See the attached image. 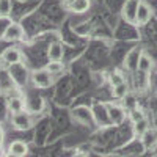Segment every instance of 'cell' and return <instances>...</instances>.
Segmentation results:
<instances>
[{
	"mask_svg": "<svg viewBox=\"0 0 157 157\" xmlns=\"http://www.w3.org/2000/svg\"><path fill=\"white\" fill-rule=\"evenodd\" d=\"M30 80H32V83H33L35 88L46 90V88H50L52 83H54V74H50L46 68L35 69L30 74Z\"/></svg>",
	"mask_w": 157,
	"mask_h": 157,
	"instance_id": "6da1fadb",
	"label": "cell"
},
{
	"mask_svg": "<svg viewBox=\"0 0 157 157\" xmlns=\"http://www.w3.org/2000/svg\"><path fill=\"white\" fill-rule=\"evenodd\" d=\"M11 124L17 130H29L33 126V116L27 110H21L16 113H11Z\"/></svg>",
	"mask_w": 157,
	"mask_h": 157,
	"instance_id": "7a4b0ae2",
	"label": "cell"
},
{
	"mask_svg": "<svg viewBox=\"0 0 157 157\" xmlns=\"http://www.w3.org/2000/svg\"><path fill=\"white\" fill-rule=\"evenodd\" d=\"M24 29L22 25L17 24V22H10L6 25V29L3 30L2 33V39L6 43H16V41H21V39H24Z\"/></svg>",
	"mask_w": 157,
	"mask_h": 157,
	"instance_id": "3957f363",
	"label": "cell"
},
{
	"mask_svg": "<svg viewBox=\"0 0 157 157\" xmlns=\"http://www.w3.org/2000/svg\"><path fill=\"white\" fill-rule=\"evenodd\" d=\"M107 113H109L110 124H113V126H121L126 121V116H127L126 109L118 105V104H107Z\"/></svg>",
	"mask_w": 157,
	"mask_h": 157,
	"instance_id": "277c9868",
	"label": "cell"
},
{
	"mask_svg": "<svg viewBox=\"0 0 157 157\" xmlns=\"http://www.w3.org/2000/svg\"><path fill=\"white\" fill-rule=\"evenodd\" d=\"M141 0H126L123 3V8H121V16L126 22L129 24H135V16H137V10H138V5H140Z\"/></svg>",
	"mask_w": 157,
	"mask_h": 157,
	"instance_id": "5b68a950",
	"label": "cell"
},
{
	"mask_svg": "<svg viewBox=\"0 0 157 157\" xmlns=\"http://www.w3.org/2000/svg\"><path fill=\"white\" fill-rule=\"evenodd\" d=\"M143 54V50L140 47H134L129 54L124 57V68L130 72H135L137 71V66H138V60H140V55Z\"/></svg>",
	"mask_w": 157,
	"mask_h": 157,
	"instance_id": "8992f818",
	"label": "cell"
},
{
	"mask_svg": "<svg viewBox=\"0 0 157 157\" xmlns=\"http://www.w3.org/2000/svg\"><path fill=\"white\" fill-rule=\"evenodd\" d=\"M152 17V10L146 2H140L138 10H137V16H135V24L137 25H146Z\"/></svg>",
	"mask_w": 157,
	"mask_h": 157,
	"instance_id": "52a82bcc",
	"label": "cell"
},
{
	"mask_svg": "<svg viewBox=\"0 0 157 157\" xmlns=\"http://www.w3.org/2000/svg\"><path fill=\"white\" fill-rule=\"evenodd\" d=\"M22 60V52L17 47H6L2 54V61L10 64V66H14V64H19Z\"/></svg>",
	"mask_w": 157,
	"mask_h": 157,
	"instance_id": "ba28073f",
	"label": "cell"
},
{
	"mask_svg": "<svg viewBox=\"0 0 157 157\" xmlns=\"http://www.w3.org/2000/svg\"><path fill=\"white\" fill-rule=\"evenodd\" d=\"M8 154L14 157H24L29 154V145L22 140H14L8 146Z\"/></svg>",
	"mask_w": 157,
	"mask_h": 157,
	"instance_id": "9c48e42d",
	"label": "cell"
},
{
	"mask_svg": "<svg viewBox=\"0 0 157 157\" xmlns=\"http://www.w3.org/2000/svg\"><path fill=\"white\" fill-rule=\"evenodd\" d=\"M90 6H91L90 0H69L68 3V10L71 13H75V14H83L90 10Z\"/></svg>",
	"mask_w": 157,
	"mask_h": 157,
	"instance_id": "30bf717a",
	"label": "cell"
},
{
	"mask_svg": "<svg viewBox=\"0 0 157 157\" xmlns=\"http://www.w3.org/2000/svg\"><path fill=\"white\" fill-rule=\"evenodd\" d=\"M63 55H64V50H63L61 43L54 41L49 44V47H47V58L49 60H63Z\"/></svg>",
	"mask_w": 157,
	"mask_h": 157,
	"instance_id": "8fae6325",
	"label": "cell"
},
{
	"mask_svg": "<svg viewBox=\"0 0 157 157\" xmlns=\"http://www.w3.org/2000/svg\"><path fill=\"white\" fill-rule=\"evenodd\" d=\"M152 66H154V63L151 60L149 55H146L145 52L140 55V60H138V66H137V71H140L141 74H148L152 71Z\"/></svg>",
	"mask_w": 157,
	"mask_h": 157,
	"instance_id": "7c38bea8",
	"label": "cell"
},
{
	"mask_svg": "<svg viewBox=\"0 0 157 157\" xmlns=\"http://www.w3.org/2000/svg\"><path fill=\"white\" fill-rule=\"evenodd\" d=\"M25 109V101L19 96H13L8 99V110L11 113H16V112H21Z\"/></svg>",
	"mask_w": 157,
	"mask_h": 157,
	"instance_id": "4fadbf2b",
	"label": "cell"
},
{
	"mask_svg": "<svg viewBox=\"0 0 157 157\" xmlns=\"http://www.w3.org/2000/svg\"><path fill=\"white\" fill-rule=\"evenodd\" d=\"M127 93H129V86H127L126 82L118 83V85L112 86V94H113V98H116V99H123V98H126Z\"/></svg>",
	"mask_w": 157,
	"mask_h": 157,
	"instance_id": "5bb4252c",
	"label": "cell"
},
{
	"mask_svg": "<svg viewBox=\"0 0 157 157\" xmlns=\"http://www.w3.org/2000/svg\"><path fill=\"white\" fill-rule=\"evenodd\" d=\"M46 69H47L50 74L57 75V74L63 72V69H64V64L61 63V60H49V63H47Z\"/></svg>",
	"mask_w": 157,
	"mask_h": 157,
	"instance_id": "9a60e30c",
	"label": "cell"
},
{
	"mask_svg": "<svg viewBox=\"0 0 157 157\" xmlns=\"http://www.w3.org/2000/svg\"><path fill=\"white\" fill-rule=\"evenodd\" d=\"M148 129H149V126H148V120H146V118H143V120L134 123V134H135L137 137H141Z\"/></svg>",
	"mask_w": 157,
	"mask_h": 157,
	"instance_id": "2e32d148",
	"label": "cell"
},
{
	"mask_svg": "<svg viewBox=\"0 0 157 157\" xmlns=\"http://www.w3.org/2000/svg\"><path fill=\"white\" fill-rule=\"evenodd\" d=\"M129 118H130V121H132V123H137V121L143 120V118H146V115H145V112H143L140 107L135 105L132 110L129 112Z\"/></svg>",
	"mask_w": 157,
	"mask_h": 157,
	"instance_id": "e0dca14e",
	"label": "cell"
},
{
	"mask_svg": "<svg viewBox=\"0 0 157 157\" xmlns=\"http://www.w3.org/2000/svg\"><path fill=\"white\" fill-rule=\"evenodd\" d=\"M11 0H0V17H8L11 14Z\"/></svg>",
	"mask_w": 157,
	"mask_h": 157,
	"instance_id": "ac0fdd59",
	"label": "cell"
},
{
	"mask_svg": "<svg viewBox=\"0 0 157 157\" xmlns=\"http://www.w3.org/2000/svg\"><path fill=\"white\" fill-rule=\"evenodd\" d=\"M123 82H126V80H124V77L121 75L120 71H115V72L110 74V85H112V86H115V85H118V83H123Z\"/></svg>",
	"mask_w": 157,
	"mask_h": 157,
	"instance_id": "d6986e66",
	"label": "cell"
},
{
	"mask_svg": "<svg viewBox=\"0 0 157 157\" xmlns=\"http://www.w3.org/2000/svg\"><path fill=\"white\" fill-rule=\"evenodd\" d=\"M2 143H3V130L0 127V148H2Z\"/></svg>",
	"mask_w": 157,
	"mask_h": 157,
	"instance_id": "ffe728a7",
	"label": "cell"
},
{
	"mask_svg": "<svg viewBox=\"0 0 157 157\" xmlns=\"http://www.w3.org/2000/svg\"><path fill=\"white\" fill-rule=\"evenodd\" d=\"M155 96H157V93H155Z\"/></svg>",
	"mask_w": 157,
	"mask_h": 157,
	"instance_id": "44dd1931",
	"label": "cell"
}]
</instances>
